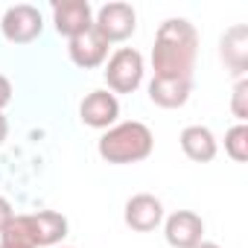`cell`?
Returning a JSON list of instances; mask_svg holds the SVG:
<instances>
[{
	"label": "cell",
	"instance_id": "cell-7",
	"mask_svg": "<svg viewBox=\"0 0 248 248\" xmlns=\"http://www.w3.org/2000/svg\"><path fill=\"white\" fill-rule=\"evenodd\" d=\"M79 117L88 129H111L117 126L120 120V99L108 91V88H99V91H91L82 102H79Z\"/></svg>",
	"mask_w": 248,
	"mask_h": 248
},
{
	"label": "cell",
	"instance_id": "cell-13",
	"mask_svg": "<svg viewBox=\"0 0 248 248\" xmlns=\"http://www.w3.org/2000/svg\"><path fill=\"white\" fill-rule=\"evenodd\" d=\"M181 152L193 161V164H210L219 152V143L213 138V132L207 126H187L178 138Z\"/></svg>",
	"mask_w": 248,
	"mask_h": 248
},
{
	"label": "cell",
	"instance_id": "cell-3",
	"mask_svg": "<svg viewBox=\"0 0 248 248\" xmlns=\"http://www.w3.org/2000/svg\"><path fill=\"white\" fill-rule=\"evenodd\" d=\"M9 228L18 236H24L32 248H56L70 231L67 216L59 210H38V213H21V216L15 213Z\"/></svg>",
	"mask_w": 248,
	"mask_h": 248
},
{
	"label": "cell",
	"instance_id": "cell-5",
	"mask_svg": "<svg viewBox=\"0 0 248 248\" xmlns=\"http://www.w3.org/2000/svg\"><path fill=\"white\" fill-rule=\"evenodd\" d=\"M93 30L108 41V44H120V41H129L138 30V12L132 3H105L93 12Z\"/></svg>",
	"mask_w": 248,
	"mask_h": 248
},
{
	"label": "cell",
	"instance_id": "cell-1",
	"mask_svg": "<svg viewBox=\"0 0 248 248\" xmlns=\"http://www.w3.org/2000/svg\"><path fill=\"white\" fill-rule=\"evenodd\" d=\"M199 56V30L187 18H170L155 32L152 70L155 79H193Z\"/></svg>",
	"mask_w": 248,
	"mask_h": 248
},
{
	"label": "cell",
	"instance_id": "cell-19",
	"mask_svg": "<svg viewBox=\"0 0 248 248\" xmlns=\"http://www.w3.org/2000/svg\"><path fill=\"white\" fill-rule=\"evenodd\" d=\"M9 102H12V82H9V76L0 73V111H3Z\"/></svg>",
	"mask_w": 248,
	"mask_h": 248
},
{
	"label": "cell",
	"instance_id": "cell-23",
	"mask_svg": "<svg viewBox=\"0 0 248 248\" xmlns=\"http://www.w3.org/2000/svg\"><path fill=\"white\" fill-rule=\"evenodd\" d=\"M0 12H3V9H0Z\"/></svg>",
	"mask_w": 248,
	"mask_h": 248
},
{
	"label": "cell",
	"instance_id": "cell-14",
	"mask_svg": "<svg viewBox=\"0 0 248 248\" xmlns=\"http://www.w3.org/2000/svg\"><path fill=\"white\" fill-rule=\"evenodd\" d=\"M193 93V79H155L149 82V99L158 108H181Z\"/></svg>",
	"mask_w": 248,
	"mask_h": 248
},
{
	"label": "cell",
	"instance_id": "cell-18",
	"mask_svg": "<svg viewBox=\"0 0 248 248\" xmlns=\"http://www.w3.org/2000/svg\"><path fill=\"white\" fill-rule=\"evenodd\" d=\"M12 219H15V210H12L9 199H6V196H0V233L9 228V222H12Z\"/></svg>",
	"mask_w": 248,
	"mask_h": 248
},
{
	"label": "cell",
	"instance_id": "cell-15",
	"mask_svg": "<svg viewBox=\"0 0 248 248\" xmlns=\"http://www.w3.org/2000/svg\"><path fill=\"white\" fill-rule=\"evenodd\" d=\"M225 155L236 164L248 161V126L245 123H236L225 132Z\"/></svg>",
	"mask_w": 248,
	"mask_h": 248
},
{
	"label": "cell",
	"instance_id": "cell-12",
	"mask_svg": "<svg viewBox=\"0 0 248 248\" xmlns=\"http://www.w3.org/2000/svg\"><path fill=\"white\" fill-rule=\"evenodd\" d=\"M219 56L228 73H233L236 79H245V70H248V27L245 24H233L231 30H225L219 41Z\"/></svg>",
	"mask_w": 248,
	"mask_h": 248
},
{
	"label": "cell",
	"instance_id": "cell-2",
	"mask_svg": "<svg viewBox=\"0 0 248 248\" xmlns=\"http://www.w3.org/2000/svg\"><path fill=\"white\" fill-rule=\"evenodd\" d=\"M155 149V135L146 123L140 120H126V123H117V126L105 129L96 152L105 164L114 167H126V164H140L152 155Z\"/></svg>",
	"mask_w": 248,
	"mask_h": 248
},
{
	"label": "cell",
	"instance_id": "cell-21",
	"mask_svg": "<svg viewBox=\"0 0 248 248\" xmlns=\"http://www.w3.org/2000/svg\"><path fill=\"white\" fill-rule=\"evenodd\" d=\"M193 248H222V245H216V242H204V239H202V242L193 245Z\"/></svg>",
	"mask_w": 248,
	"mask_h": 248
},
{
	"label": "cell",
	"instance_id": "cell-10",
	"mask_svg": "<svg viewBox=\"0 0 248 248\" xmlns=\"http://www.w3.org/2000/svg\"><path fill=\"white\" fill-rule=\"evenodd\" d=\"M123 219H126V225L132 231L149 233L164 222V204L152 193H138V196H132L126 202V207H123Z\"/></svg>",
	"mask_w": 248,
	"mask_h": 248
},
{
	"label": "cell",
	"instance_id": "cell-11",
	"mask_svg": "<svg viewBox=\"0 0 248 248\" xmlns=\"http://www.w3.org/2000/svg\"><path fill=\"white\" fill-rule=\"evenodd\" d=\"M108 47L111 44L96 30H88V32L67 41V56L79 70H93V67H102L108 62Z\"/></svg>",
	"mask_w": 248,
	"mask_h": 248
},
{
	"label": "cell",
	"instance_id": "cell-16",
	"mask_svg": "<svg viewBox=\"0 0 248 248\" xmlns=\"http://www.w3.org/2000/svg\"><path fill=\"white\" fill-rule=\"evenodd\" d=\"M231 114L239 123L248 120V79H236L233 93H231Z\"/></svg>",
	"mask_w": 248,
	"mask_h": 248
},
{
	"label": "cell",
	"instance_id": "cell-22",
	"mask_svg": "<svg viewBox=\"0 0 248 248\" xmlns=\"http://www.w3.org/2000/svg\"><path fill=\"white\" fill-rule=\"evenodd\" d=\"M56 248H73V245H56Z\"/></svg>",
	"mask_w": 248,
	"mask_h": 248
},
{
	"label": "cell",
	"instance_id": "cell-8",
	"mask_svg": "<svg viewBox=\"0 0 248 248\" xmlns=\"http://www.w3.org/2000/svg\"><path fill=\"white\" fill-rule=\"evenodd\" d=\"M53 27L59 35H64L67 41L93 30V9L88 0H62L53 3Z\"/></svg>",
	"mask_w": 248,
	"mask_h": 248
},
{
	"label": "cell",
	"instance_id": "cell-6",
	"mask_svg": "<svg viewBox=\"0 0 248 248\" xmlns=\"http://www.w3.org/2000/svg\"><path fill=\"white\" fill-rule=\"evenodd\" d=\"M0 32L9 44H32L44 32V18L35 6L18 3L0 12Z\"/></svg>",
	"mask_w": 248,
	"mask_h": 248
},
{
	"label": "cell",
	"instance_id": "cell-20",
	"mask_svg": "<svg viewBox=\"0 0 248 248\" xmlns=\"http://www.w3.org/2000/svg\"><path fill=\"white\" fill-rule=\"evenodd\" d=\"M6 138H9V120H6L3 111H0V146L6 143Z\"/></svg>",
	"mask_w": 248,
	"mask_h": 248
},
{
	"label": "cell",
	"instance_id": "cell-9",
	"mask_svg": "<svg viewBox=\"0 0 248 248\" xmlns=\"http://www.w3.org/2000/svg\"><path fill=\"white\" fill-rule=\"evenodd\" d=\"M161 225H164V236L172 248H193L204 239V219L193 210H175Z\"/></svg>",
	"mask_w": 248,
	"mask_h": 248
},
{
	"label": "cell",
	"instance_id": "cell-4",
	"mask_svg": "<svg viewBox=\"0 0 248 248\" xmlns=\"http://www.w3.org/2000/svg\"><path fill=\"white\" fill-rule=\"evenodd\" d=\"M105 85L108 91L117 96V93H135L140 85H143V76H146V62H143V53L135 50V47H120L108 56L105 62Z\"/></svg>",
	"mask_w": 248,
	"mask_h": 248
},
{
	"label": "cell",
	"instance_id": "cell-17",
	"mask_svg": "<svg viewBox=\"0 0 248 248\" xmlns=\"http://www.w3.org/2000/svg\"><path fill=\"white\" fill-rule=\"evenodd\" d=\"M0 248H32L24 236H18L12 228H6L3 233H0Z\"/></svg>",
	"mask_w": 248,
	"mask_h": 248
}]
</instances>
